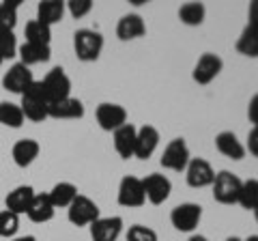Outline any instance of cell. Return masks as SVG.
I'll return each instance as SVG.
<instances>
[{"mask_svg":"<svg viewBox=\"0 0 258 241\" xmlns=\"http://www.w3.org/2000/svg\"><path fill=\"white\" fill-rule=\"evenodd\" d=\"M142 188H144V196H147L149 203L153 205H164L168 196L172 192V183L168 176L159 174V172H153L149 176L142 179Z\"/></svg>","mask_w":258,"mask_h":241,"instance_id":"cell-9","label":"cell"},{"mask_svg":"<svg viewBox=\"0 0 258 241\" xmlns=\"http://www.w3.org/2000/svg\"><path fill=\"white\" fill-rule=\"evenodd\" d=\"M41 84H43V91H45L50 101L71 97V80L67 74H64L62 67H54L50 74L41 80Z\"/></svg>","mask_w":258,"mask_h":241,"instance_id":"cell-7","label":"cell"},{"mask_svg":"<svg viewBox=\"0 0 258 241\" xmlns=\"http://www.w3.org/2000/svg\"><path fill=\"white\" fill-rule=\"evenodd\" d=\"M47 106H50V99L43 91V84L35 80L28 91L22 95L20 108L24 112V118H30L32 123H41L43 118H47Z\"/></svg>","mask_w":258,"mask_h":241,"instance_id":"cell-1","label":"cell"},{"mask_svg":"<svg viewBox=\"0 0 258 241\" xmlns=\"http://www.w3.org/2000/svg\"><path fill=\"white\" fill-rule=\"evenodd\" d=\"M159 144V132L153 125H142L136 136V149H134V157L138 159H149L155 153Z\"/></svg>","mask_w":258,"mask_h":241,"instance_id":"cell-14","label":"cell"},{"mask_svg":"<svg viewBox=\"0 0 258 241\" xmlns=\"http://www.w3.org/2000/svg\"><path fill=\"white\" fill-rule=\"evenodd\" d=\"M47 196H50L52 205L56 209L58 207H69L78 198V188L74 186V183H69V181H60V183H56V186L52 188V192Z\"/></svg>","mask_w":258,"mask_h":241,"instance_id":"cell-25","label":"cell"},{"mask_svg":"<svg viewBox=\"0 0 258 241\" xmlns=\"http://www.w3.org/2000/svg\"><path fill=\"white\" fill-rule=\"evenodd\" d=\"M97 123L103 132H116L127 123V110L118 103H99L97 108Z\"/></svg>","mask_w":258,"mask_h":241,"instance_id":"cell-12","label":"cell"},{"mask_svg":"<svg viewBox=\"0 0 258 241\" xmlns=\"http://www.w3.org/2000/svg\"><path fill=\"white\" fill-rule=\"evenodd\" d=\"M136 136H138V130H136L132 123H125L123 127H118V130L114 132V149L123 159L134 157Z\"/></svg>","mask_w":258,"mask_h":241,"instance_id":"cell-19","label":"cell"},{"mask_svg":"<svg viewBox=\"0 0 258 241\" xmlns=\"http://www.w3.org/2000/svg\"><path fill=\"white\" fill-rule=\"evenodd\" d=\"M67 9L74 18H84V15L93 11V0H69Z\"/></svg>","mask_w":258,"mask_h":241,"instance_id":"cell-35","label":"cell"},{"mask_svg":"<svg viewBox=\"0 0 258 241\" xmlns=\"http://www.w3.org/2000/svg\"><path fill=\"white\" fill-rule=\"evenodd\" d=\"M39 151H41V147H39L37 140L24 138V140H18L13 144L11 155H13V162L18 164L20 168H26V166H30L39 157Z\"/></svg>","mask_w":258,"mask_h":241,"instance_id":"cell-20","label":"cell"},{"mask_svg":"<svg viewBox=\"0 0 258 241\" xmlns=\"http://www.w3.org/2000/svg\"><path fill=\"white\" fill-rule=\"evenodd\" d=\"M35 198V190L30 186H18L15 190L9 192V196L5 198V205H7V211H11L15 215H22L28 211V207Z\"/></svg>","mask_w":258,"mask_h":241,"instance_id":"cell-18","label":"cell"},{"mask_svg":"<svg viewBox=\"0 0 258 241\" xmlns=\"http://www.w3.org/2000/svg\"><path fill=\"white\" fill-rule=\"evenodd\" d=\"M243 241H258V235H249V237L243 239Z\"/></svg>","mask_w":258,"mask_h":241,"instance_id":"cell-41","label":"cell"},{"mask_svg":"<svg viewBox=\"0 0 258 241\" xmlns=\"http://www.w3.org/2000/svg\"><path fill=\"white\" fill-rule=\"evenodd\" d=\"M74 50L76 56L84 63H93L99 58V54L103 50V37L101 33L91 28H80L74 35Z\"/></svg>","mask_w":258,"mask_h":241,"instance_id":"cell-2","label":"cell"},{"mask_svg":"<svg viewBox=\"0 0 258 241\" xmlns=\"http://www.w3.org/2000/svg\"><path fill=\"white\" fill-rule=\"evenodd\" d=\"M127 241H159V239L153 228L142 226V224H134V226H129V230H127Z\"/></svg>","mask_w":258,"mask_h":241,"instance_id":"cell-34","label":"cell"},{"mask_svg":"<svg viewBox=\"0 0 258 241\" xmlns=\"http://www.w3.org/2000/svg\"><path fill=\"white\" fill-rule=\"evenodd\" d=\"M254 218H256V222H258V205H256V209H254Z\"/></svg>","mask_w":258,"mask_h":241,"instance_id":"cell-43","label":"cell"},{"mask_svg":"<svg viewBox=\"0 0 258 241\" xmlns=\"http://www.w3.org/2000/svg\"><path fill=\"white\" fill-rule=\"evenodd\" d=\"M185 179H187L189 188H207L213 186L215 181V170L211 164L203 157H191L187 168H185Z\"/></svg>","mask_w":258,"mask_h":241,"instance_id":"cell-10","label":"cell"},{"mask_svg":"<svg viewBox=\"0 0 258 241\" xmlns=\"http://www.w3.org/2000/svg\"><path fill=\"white\" fill-rule=\"evenodd\" d=\"M205 15L207 9L203 3H185L181 9H179V20L187 26H200L205 22Z\"/></svg>","mask_w":258,"mask_h":241,"instance_id":"cell-28","label":"cell"},{"mask_svg":"<svg viewBox=\"0 0 258 241\" xmlns=\"http://www.w3.org/2000/svg\"><path fill=\"white\" fill-rule=\"evenodd\" d=\"M35 82V78H32V71L22 65V63H15L13 67H9V71L3 76V86L5 91L9 93H18V95H24L30 88V84Z\"/></svg>","mask_w":258,"mask_h":241,"instance_id":"cell-11","label":"cell"},{"mask_svg":"<svg viewBox=\"0 0 258 241\" xmlns=\"http://www.w3.org/2000/svg\"><path fill=\"white\" fill-rule=\"evenodd\" d=\"M226 241H243V239H239V237H228Z\"/></svg>","mask_w":258,"mask_h":241,"instance_id":"cell-42","label":"cell"},{"mask_svg":"<svg viewBox=\"0 0 258 241\" xmlns=\"http://www.w3.org/2000/svg\"><path fill=\"white\" fill-rule=\"evenodd\" d=\"M222 67H224V61L220 58V56L213 54V52H205L198 58L191 76H194V80H196L198 84H209V82H213V80L220 76Z\"/></svg>","mask_w":258,"mask_h":241,"instance_id":"cell-13","label":"cell"},{"mask_svg":"<svg viewBox=\"0 0 258 241\" xmlns=\"http://www.w3.org/2000/svg\"><path fill=\"white\" fill-rule=\"evenodd\" d=\"M0 123L7 125V127H18L24 125V112L18 103H11V101H0Z\"/></svg>","mask_w":258,"mask_h":241,"instance_id":"cell-29","label":"cell"},{"mask_svg":"<svg viewBox=\"0 0 258 241\" xmlns=\"http://www.w3.org/2000/svg\"><path fill=\"white\" fill-rule=\"evenodd\" d=\"M189 149L185 144L183 138H174L168 142V147L164 149L161 153V166L168 168V170H174V172H183L189 164Z\"/></svg>","mask_w":258,"mask_h":241,"instance_id":"cell-5","label":"cell"},{"mask_svg":"<svg viewBox=\"0 0 258 241\" xmlns=\"http://www.w3.org/2000/svg\"><path fill=\"white\" fill-rule=\"evenodd\" d=\"M13 241H37V239L32 237V235H24V237H15Z\"/></svg>","mask_w":258,"mask_h":241,"instance_id":"cell-39","label":"cell"},{"mask_svg":"<svg viewBox=\"0 0 258 241\" xmlns=\"http://www.w3.org/2000/svg\"><path fill=\"white\" fill-rule=\"evenodd\" d=\"M54 211H56V207L52 205V200L47 194H35V198H32V203L28 207V218L32 222H37V224H43V222H50L54 218Z\"/></svg>","mask_w":258,"mask_h":241,"instance_id":"cell-22","label":"cell"},{"mask_svg":"<svg viewBox=\"0 0 258 241\" xmlns=\"http://www.w3.org/2000/svg\"><path fill=\"white\" fill-rule=\"evenodd\" d=\"M200 218H203V207L196 203H183L176 205L170 213V222L176 230L181 232H191L194 228L198 226Z\"/></svg>","mask_w":258,"mask_h":241,"instance_id":"cell-6","label":"cell"},{"mask_svg":"<svg viewBox=\"0 0 258 241\" xmlns=\"http://www.w3.org/2000/svg\"><path fill=\"white\" fill-rule=\"evenodd\" d=\"M18 56L22 58V65H39V63H47L50 61V45H39V43H24L18 47Z\"/></svg>","mask_w":258,"mask_h":241,"instance_id":"cell-23","label":"cell"},{"mask_svg":"<svg viewBox=\"0 0 258 241\" xmlns=\"http://www.w3.org/2000/svg\"><path fill=\"white\" fill-rule=\"evenodd\" d=\"M20 228V215L11 211H0V237H15Z\"/></svg>","mask_w":258,"mask_h":241,"instance_id":"cell-33","label":"cell"},{"mask_svg":"<svg viewBox=\"0 0 258 241\" xmlns=\"http://www.w3.org/2000/svg\"><path fill=\"white\" fill-rule=\"evenodd\" d=\"M3 63H5V61H3V58H0V65H3Z\"/></svg>","mask_w":258,"mask_h":241,"instance_id":"cell-44","label":"cell"},{"mask_svg":"<svg viewBox=\"0 0 258 241\" xmlns=\"http://www.w3.org/2000/svg\"><path fill=\"white\" fill-rule=\"evenodd\" d=\"M189 241H209V239H207L205 235H191V237H189Z\"/></svg>","mask_w":258,"mask_h":241,"instance_id":"cell-40","label":"cell"},{"mask_svg":"<svg viewBox=\"0 0 258 241\" xmlns=\"http://www.w3.org/2000/svg\"><path fill=\"white\" fill-rule=\"evenodd\" d=\"M118 205L120 207H142L147 196H144V188H142V179L138 176H132L127 174L120 179V186H118Z\"/></svg>","mask_w":258,"mask_h":241,"instance_id":"cell-8","label":"cell"},{"mask_svg":"<svg viewBox=\"0 0 258 241\" xmlns=\"http://www.w3.org/2000/svg\"><path fill=\"white\" fill-rule=\"evenodd\" d=\"M147 33V26H144V20L138 13H129L123 15L116 24V37L120 41H132V39H138Z\"/></svg>","mask_w":258,"mask_h":241,"instance_id":"cell-17","label":"cell"},{"mask_svg":"<svg viewBox=\"0 0 258 241\" xmlns=\"http://www.w3.org/2000/svg\"><path fill=\"white\" fill-rule=\"evenodd\" d=\"M13 56H18V39H15L13 30L0 28V58L9 61Z\"/></svg>","mask_w":258,"mask_h":241,"instance_id":"cell-32","label":"cell"},{"mask_svg":"<svg viewBox=\"0 0 258 241\" xmlns=\"http://www.w3.org/2000/svg\"><path fill=\"white\" fill-rule=\"evenodd\" d=\"M247 116H249V120L254 123V127H258V93L252 97V101H249V106H247Z\"/></svg>","mask_w":258,"mask_h":241,"instance_id":"cell-37","label":"cell"},{"mask_svg":"<svg viewBox=\"0 0 258 241\" xmlns=\"http://www.w3.org/2000/svg\"><path fill=\"white\" fill-rule=\"evenodd\" d=\"M120 230H123V218H99L91 224L93 241H116Z\"/></svg>","mask_w":258,"mask_h":241,"instance_id":"cell-15","label":"cell"},{"mask_svg":"<svg viewBox=\"0 0 258 241\" xmlns=\"http://www.w3.org/2000/svg\"><path fill=\"white\" fill-rule=\"evenodd\" d=\"M247 18H249L247 26L258 30V0H254V3L249 5V13H247Z\"/></svg>","mask_w":258,"mask_h":241,"instance_id":"cell-38","label":"cell"},{"mask_svg":"<svg viewBox=\"0 0 258 241\" xmlns=\"http://www.w3.org/2000/svg\"><path fill=\"white\" fill-rule=\"evenodd\" d=\"M47 116H52V118H82L84 116V103L80 99H74V97L50 101V106H47Z\"/></svg>","mask_w":258,"mask_h":241,"instance_id":"cell-16","label":"cell"},{"mask_svg":"<svg viewBox=\"0 0 258 241\" xmlns=\"http://www.w3.org/2000/svg\"><path fill=\"white\" fill-rule=\"evenodd\" d=\"M247 151L258 157V127H252V132L247 134Z\"/></svg>","mask_w":258,"mask_h":241,"instance_id":"cell-36","label":"cell"},{"mask_svg":"<svg viewBox=\"0 0 258 241\" xmlns=\"http://www.w3.org/2000/svg\"><path fill=\"white\" fill-rule=\"evenodd\" d=\"M62 15H64V3H60V0H43L37 7V22H41L50 28L62 20Z\"/></svg>","mask_w":258,"mask_h":241,"instance_id":"cell-24","label":"cell"},{"mask_svg":"<svg viewBox=\"0 0 258 241\" xmlns=\"http://www.w3.org/2000/svg\"><path fill=\"white\" fill-rule=\"evenodd\" d=\"M235 47H237L239 54L249 56V58H258V30L245 26L243 33H241V37L237 39Z\"/></svg>","mask_w":258,"mask_h":241,"instance_id":"cell-26","label":"cell"},{"mask_svg":"<svg viewBox=\"0 0 258 241\" xmlns=\"http://www.w3.org/2000/svg\"><path fill=\"white\" fill-rule=\"evenodd\" d=\"M67 218L74 226H91L95 220H99V207L88 196L78 194V198L67 207Z\"/></svg>","mask_w":258,"mask_h":241,"instance_id":"cell-4","label":"cell"},{"mask_svg":"<svg viewBox=\"0 0 258 241\" xmlns=\"http://www.w3.org/2000/svg\"><path fill=\"white\" fill-rule=\"evenodd\" d=\"M215 147H217V151H220L222 155L235 159V162H239V159L245 157V147L239 142V138H237V136L232 134V132H222V134H217Z\"/></svg>","mask_w":258,"mask_h":241,"instance_id":"cell-21","label":"cell"},{"mask_svg":"<svg viewBox=\"0 0 258 241\" xmlns=\"http://www.w3.org/2000/svg\"><path fill=\"white\" fill-rule=\"evenodd\" d=\"M237 203L243 207V209H256L258 205V179H247L241 183V192H239V198Z\"/></svg>","mask_w":258,"mask_h":241,"instance_id":"cell-31","label":"cell"},{"mask_svg":"<svg viewBox=\"0 0 258 241\" xmlns=\"http://www.w3.org/2000/svg\"><path fill=\"white\" fill-rule=\"evenodd\" d=\"M241 183L243 181L228 170L217 172L213 181V198L222 205H235L239 198V192H241Z\"/></svg>","mask_w":258,"mask_h":241,"instance_id":"cell-3","label":"cell"},{"mask_svg":"<svg viewBox=\"0 0 258 241\" xmlns=\"http://www.w3.org/2000/svg\"><path fill=\"white\" fill-rule=\"evenodd\" d=\"M24 35H26V41L28 43H39V45H50L52 41V28L45 26V24L32 20L26 24L24 28Z\"/></svg>","mask_w":258,"mask_h":241,"instance_id":"cell-27","label":"cell"},{"mask_svg":"<svg viewBox=\"0 0 258 241\" xmlns=\"http://www.w3.org/2000/svg\"><path fill=\"white\" fill-rule=\"evenodd\" d=\"M20 5H22V0H3V3H0V28L3 30L15 28Z\"/></svg>","mask_w":258,"mask_h":241,"instance_id":"cell-30","label":"cell"}]
</instances>
